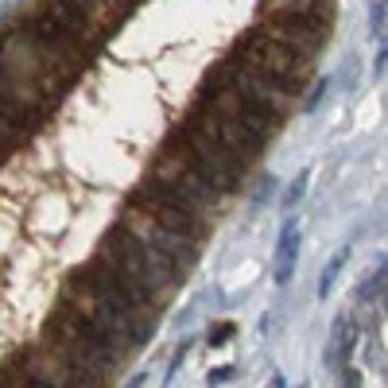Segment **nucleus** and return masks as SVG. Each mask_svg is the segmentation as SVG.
I'll use <instances>...</instances> for the list:
<instances>
[{"instance_id": "obj_27", "label": "nucleus", "mask_w": 388, "mask_h": 388, "mask_svg": "<svg viewBox=\"0 0 388 388\" xmlns=\"http://www.w3.org/2000/svg\"><path fill=\"white\" fill-rule=\"evenodd\" d=\"M380 276L388 279V256H384V261H380Z\"/></svg>"}, {"instance_id": "obj_15", "label": "nucleus", "mask_w": 388, "mask_h": 388, "mask_svg": "<svg viewBox=\"0 0 388 388\" xmlns=\"http://www.w3.org/2000/svg\"><path fill=\"white\" fill-rule=\"evenodd\" d=\"M47 16H51V20H55V24H59L67 35H74V39L82 43V47H93V43H102L97 35H93V27L85 24V20L78 16L74 8H70L67 0H51V4H47Z\"/></svg>"}, {"instance_id": "obj_2", "label": "nucleus", "mask_w": 388, "mask_h": 388, "mask_svg": "<svg viewBox=\"0 0 388 388\" xmlns=\"http://www.w3.org/2000/svg\"><path fill=\"white\" fill-rule=\"evenodd\" d=\"M97 261H105L120 279L144 287L152 299L160 296V291H167L175 279H183V272H179V264L171 261V256H163L160 249H152V245H144L140 237H132L128 229H120V226L105 237L102 256H97Z\"/></svg>"}, {"instance_id": "obj_9", "label": "nucleus", "mask_w": 388, "mask_h": 388, "mask_svg": "<svg viewBox=\"0 0 388 388\" xmlns=\"http://www.w3.org/2000/svg\"><path fill=\"white\" fill-rule=\"evenodd\" d=\"M152 179H155V183H163V186H171L175 194H183L186 202L198 206V210H206V206H214L221 198V194L214 190L198 171H194V163L183 155L179 144H171V148H163V152H160V163H155Z\"/></svg>"}, {"instance_id": "obj_3", "label": "nucleus", "mask_w": 388, "mask_h": 388, "mask_svg": "<svg viewBox=\"0 0 388 388\" xmlns=\"http://www.w3.org/2000/svg\"><path fill=\"white\" fill-rule=\"evenodd\" d=\"M47 346L59 349L62 357L78 365V369L93 373V377H109L113 369H120V354L105 342L82 314H74L70 307H59L51 319V334H47Z\"/></svg>"}, {"instance_id": "obj_23", "label": "nucleus", "mask_w": 388, "mask_h": 388, "mask_svg": "<svg viewBox=\"0 0 388 388\" xmlns=\"http://www.w3.org/2000/svg\"><path fill=\"white\" fill-rule=\"evenodd\" d=\"M272 190H276V179H264V183H261V190H256V202H264V198H268Z\"/></svg>"}, {"instance_id": "obj_18", "label": "nucleus", "mask_w": 388, "mask_h": 388, "mask_svg": "<svg viewBox=\"0 0 388 388\" xmlns=\"http://www.w3.org/2000/svg\"><path fill=\"white\" fill-rule=\"evenodd\" d=\"M307 186H311V171H299V175H296V183L287 186V194H284V210H296V206L303 202Z\"/></svg>"}, {"instance_id": "obj_19", "label": "nucleus", "mask_w": 388, "mask_h": 388, "mask_svg": "<svg viewBox=\"0 0 388 388\" xmlns=\"http://www.w3.org/2000/svg\"><path fill=\"white\" fill-rule=\"evenodd\" d=\"M326 85H330V78H314L311 90H307V97H303V113H314V109H319V102H322V93H326Z\"/></svg>"}, {"instance_id": "obj_6", "label": "nucleus", "mask_w": 388, "mask_h": 388, "mask_svg": "<svg viewBox=\"0 0 388 388\" xmlns=\"http://www.w3.org/2000/svg\"><path fill=\"white\" fill-rule=\"evenodd\" d=\"M132 202L140 206L148 218H155L160 226L175 229V233L190 237V241H198V237L206 233V218L198 206H190L183 198V194H175L171 186L155 183V179H148V183H140V190L132 194Z\"/></svg>"}, {"instance_id": "obj_25", "label": "nucleus", "mask_w": 388, "mask_h": 388, "mask_svg": "<svg viewBox=\"0 0 388 388\" xmlns=\"http://www.w3.org/2000/svg\"><path fill=\"white\" fill-rule=\"evenodd\" d=\"M148 384V377H144V373H132V377L125 380V388H144Z\"/></svg>"}, {"instance_id": "obj_24", "label": "nucleus", "mask_w": 388, "mask_h": 388, "mask_svg": "<svg viewBox=\"0 0 388 388\" xmlns=\"http://www.w3.org/2000/svg\"><path fill=\"white\" fill-rule=\"evenodd\" d=\"M384 67H388V39L380 43V55H377V74H384Z\"/></svg>"}, {"instance_id": "obj_20", "label": "nucleus", "mask_w": 388, "mask_h": 388, "mask_svg": "<svg viewBox=\"0 0 388 388\" xmlns=\"http://www.w3.org/2000/svg\"><path fill=\"white\" fill-rule=\"evenodd\" d=\"M233 334H237V326H233V322H218V326L210 330V349L226 346V342H229V338H233Z\"/></svg>"}, {"instance_id": "obj_8", "label": "nucleus", "mask_w": 388, "mask_h": 388, "mask_svg": "<svg viewBox=\"0 0 388 388\" xmlns=\"http://www.w3.org/2000/svg\"><path fill=\"white\" fill-rule=\"evenodd\" d=\"M264 35H272L276 43H284V47H291V51H299L303 59L314 62V55L326 47V35H330V20L322 16H307V12H276L272 20H264L261 24Z\"/></svg>"}, {"instance_id": "obj_29", "label": "nucleus", "mask_w": 388, "mask_h": 388, "mask_svg": "<svg viewBox=\"0 0 388 388\" xmlns=\"http://www.w3.org/2000/svg\"><path fill=\"white\" fill-rule=\"evenodd\" d=\"M384 12H388V0H384Z\"/></svg>"}, {"instance_id": "obj_16", "label": "nucleus", "mask_w": 388, "mask_h": 388, "mask_svg": "<svg viewBox=\"0 0 388 388\" xmlns=\"http://www.w3.org/2000/svg\"><path fill=\"white\" fill-rule=\"evenodd\" d=\"M357 334H354V322L349 319H338L334 330H330V346H326V365L330 369H342L349 361V349H354Z\"/></svg>"}, {"instance_id": "obj_26", "label": "nucleus", "mask_w": 388, "mask_h": 388, "mask_svg": "<svg viewBox=\"0 0 388 388\" xmlns=\"http://www.w3.org/2000/svg\"><path fill=\"white\" fill-rule=\"evenodd\" d=\"M268 388H287V380H284V373H272V380H268Z\"/></svg>"}, {"instance_id": "obj_11", "label": "nucleus", "mask_w": 388, "mask_h": 388, "mask_svg": "<svg viewBox=\"0 0 388 388\" xmlns=\"http://www.w3.org/2000/svg\"><path fill=\"white\" fill-rule=\"evenodd\" d=\"M206 105L210 109H218V113H226V117H233V120H241V125H249L256 136H264L268 140V132H276L279 128V113H272L268 105H261V102H253V97H245V93H237L233 85H226L221 78H214V82H206Z\"/></svg>"}, {"instance_id": "obj_5", "label": "nucleus", "mask_w": 388, "mask_h": 388, "mask_svg": "<svg viewBox=\"0 0 388 388\" xmlns=\"http://www.w3.org/2000/svg\"><path fill=\"white\" fill-rule=\"evenodd\" d=\"M237 59L249 62V67L261 70V74L276 78V82L291 93V97L303 90L307 74H311V59H303L299 51H291V47H284V43H276L272 35H264L261 27L245 35V43H241Z\"/></svg>"}, {"instance_id": "obj_7", "label": "nucleus", "mask_w": 388, "mask_h": 388, "mask_svg": "<svg viewBox=\"0 0 388 388\" xmlns=\"http://www.w3.org/2000/svg\"><path fill=\"white\" fill-rule=\"evenodd\" d=\"M120 229H128L132 237H140L144 245H152V249H160L163 256H171V261L179 264V272H183V268H190V264L198 261V241H190V237L175 233V229L160 226V221H155V218H148V214H144L136 202H128V206H125V218H120Z\"/></svg>"}, {"instance_id": "obj_12", "label": "nucleus", "mask_w": 388, "mask_h": 388, "mask_svg": "<svg viewBox=\"0 0 388 388\" xmlns=\"http://www.w3.org/2000/svg\"><path fill=\"white\" fill-rule=\"evenodd\" d=\"M27 377L35 380V384H47V388H105L102 377H93V373L78 369L70 357H62L59 349H35L32 357H27Z\"/></svg>"}, {"instance_id": "obj_1", "label": "nucleus", "mask_w": 388, "mask_h": 388, "mask_svg": "<svg viewBox=\"0 0 388 388\" xmlns=\"http://www.w3.org/2000/svg\"><path fill=\"white\" fill-rule=\"evenodd\" d=\"M62 307L82 314L120 357L128 349L144 346L148 334H152V307L136 303L125 287L113 279V272L102 261H93L85 272H78L70 279L67 296H62Z\"/></svg>"}, {"instance_id": "obj_4", "label": "nucleus", "mask_w": 388, "mask_h": 388, "mask_svg": "<svg viewBox=\"0 0 388 388\" xmlns=\"http://www.w3.org/2000/svg\"><path fill=\"white\" fill-rule=\"evenodd\" d=\"M179 148H183V155L194 163V171L218 194H233L237 186H241V179H245V163H237L218 136L202 132V128L190 125V120H186L183 132H179Z\"/></svg>"}, {"instance_id": "obj_21", "label": "nucleus", "mask_w": 388, "mask_h": 388, "mask_svg": "<svg viewBox=\"0 0 388 388\" xmlns=\"http://www.w3.org/2000/svg\"><path fill=\"white\" fill-rule=\"evenodd\" d=\"M233 377H237V369H233V365H221V369H214L210 377H206V384L214 388V384H226V380H233Z\"/></svg>"}, {"instance_id": "obj_17", "label": "nucleus", "mask_w": 388, "mask_h": 388, "mask_svg": "<svg viewBox=\"0 0 388 388\" xmlns=\"http://www.w3.org/2000/svg\"><path fill=\"white\" fill-rule=\"evenodd\" d=\"M346 261H349V249H342V253H334V261L322 268V279H319V299H330V291H334V279H338V272L346 268Z\"/></svg>"}, {"instance_id": "obj_28", "label": "nucleus", "mask_w": 388, "mask_h": 388, "mask_svg": "<svg viewBox=\"0 0 388 388\" xmlns=\"http://www.w3.org/2000/svg\"><path fill=\"white\" fill-rule=\"evenodd\" d=\"M4 144H8V140H4V136H0V152H4Z\"/></svg>"}, {"instance_id": "obj_13", "label": "nucleus", "mask_w": 388, "mask_h": 388, "mask_svg": "<svg viewBox=\"0 0 388 388\" xmlns=\"http://www.w3.org/2000/svg\"><path fill=\"white\" fill-rule=\"evenodd\" d=\"M27 32H32L35 39H39L43 47H47V55H51L55 62H62V67H67L70 74H78V67H82V59H85V47L74 39V35L62 32V27L55 24V20L47 16V12H43V16H35Z\"/></svg>"}, {"instance_id": "obj_22", "label": "nucleus", "mask_w": 388, "mask_h": 388, "mask_svg": "<svg viewBox=\"0 0 388 388\" xmlns=\"http://www.w3.org/2000/svg\"><path fill=\"white\" fill-rule=\"evenodd\" d=\"M380 27H384V4L373 8V35H380Z\"/></svg>"}, {"instance_id": "obj_14", "label": "nucleus", "mask_w": 388, "mask_h": 388, "mask_svg": "<svg viewBox=\"0 0 388 388\" xmlns=\"http://www.w3.org/2000/svg\"><path fill=\"white\" fill-rule=\"evenodd\" d=\"M296 256H299V221L287 218L284 229H279V241H276V264H272V272H276V284H291V272H296Z\"/></svg>"}, {"instance_id": "obj_10", "label": "nucleus", "mask_w": 388, "mask_h": 388, "mask_svg": "<svg viewBox=\"0 0 388 388\" xmlns=\"http://www.w3.org/2000/svg\"><path fill=\"white\" fill-rule=\"evenodd\" d=\"M190 125H198L202 132H210V136H218L221 144L229 148V155H233L237 163H253L256 155L264 152V136H256L249 125H241V120H233V117H226V113H218V109H210V105H198V109H190Z\"/></svg>"}]
</instances>
